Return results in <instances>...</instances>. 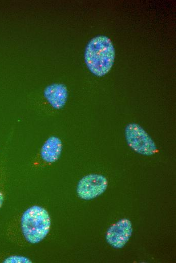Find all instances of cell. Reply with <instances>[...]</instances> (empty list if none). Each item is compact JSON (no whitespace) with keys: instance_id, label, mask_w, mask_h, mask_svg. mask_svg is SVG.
I'll list each match as a JSON object with an SVG mask.
<instances>
[{"instance_id":"obj_4","label":"cell","mask_w":176,"mask_h":263,"mask_svg":"<svg viewBox=\"0 0 176 263\" xmlns=\"http://www.w3.org/2000/svg\"><path fill=\"white\" fill-rule=\"evenodd\" d=\"M107 186L108 181L104 176L90 174L84 176L79 181L76 192L79 197L89 200L102 194Z\"/></svg>"},{"instance_id":"obj_1","label":"cell","mask_w":176,"mask_h":263,"mask_svg":"<svg viewBox=\"0 0 176 263\" xmlns=\"http://www.w3.org/2000/svg\"><path fill=\"white\" fill-rule=\"evenodd\" d=\"M115 51L111 39L100 35L93 38L86 46L84 59L89 70L95 75L102 76L112 68Z\"/></svg>"},{"instance_id":"obj_2","label":"cell","mask_w":176,"mask_h":263,"mask_svg":"<svg viewBox=\"0 0 176 263\" xmlns=\"http://www.w3.org/2000/svg\"><path fill=\"white\" fill-rule=\"evenodd\" d=\"M50 226L51 219L48 211L37 205L28 208L21 217L22 233L25 239L32 244L42 240L48 235Z\"/></svg>"},{"instance_id":"obj_3","label":"cell","mask_w":176,"mask_h":263,"mask_svg":"<svg viewBox=\"0 0 176 263\" xmlns=\"http://www.w3.org/2000/svg\"><path fill=\"white\" fill-rule=\"evenodd\" d=\"M125 135L128 146L135 152L147 156L152 155L156 152L155 143L139 124H128L125 129Z\"/></svg>"},{"instance_id":"obj_6","label":"cell","mask_w":176,"mask_h":263,"mask_svg":"<svg viewBox=\"0 0 176 263\" xmlns=\"http://www.w3.org/2000/svg\"><path fill=\"white\" fill-rule=\"evenodd\" d=\"M44 96L53 107L59 109L62 108L66 103L68 96L67 90L62 84L54 83L45 89Z\"/></svg>"},{"instance_id":"obj_7","label":"cell","mask_w":176,"mask_h":263,"mask_svg":"<svg viewBox=\"0 0 176 263\" xmlns=\"http://www.w3.org/2000/svg\"><path fill=\"white\" fill-rule=\"evenodd\" d=\"M62 150V143L56 136L50 137L44 143L40 150V157L48 163L56 162L59 158Z\"/></svg>"},{"instance_id":"obj_5","label":"cell","mask_w":176,"mask_h":263,"mask_svg":"<svg viewBox=\"0 0 176 263\" xmlns=\"http://www.w3.org/2000/svg\"><path fill=\"white\" fill-rule=\"evenodd\" d=\"M132 232L133 227L130 221L127 218H122L108 228L106 239L113 247L120 249L128 241Z\"/></svg>"},{"instance_id":"obj_9","label":"cell","mask_w":176,"mask_h":263,"mask_svg":"<svg viewBox=\"0 0 176 263\" xmlns=\"http://www.w3.org/2000/svg\"><path fill=\"white\" fill-rule=\"evenodd\" d=\"M4 199V195L3 193L1 192H0V208L2 207V204L3 203Z\"/></svg>"},{"instance_id":"obj_8","label":"cell","mask_w":176,"mask_h":263,"mask_svg":"<svg viewBox=\"0 0 176 263\" xmlns=\"http://www.w3.org/2000/svg\"><path fill=\"white\" fill-rule=\"evenodd\" d=\"M4 262L7 263H14V262H25L28 263L31 262V260L24 256H18V255H13L10 256L6 258Z\"/></svg>"}]
</instances>
